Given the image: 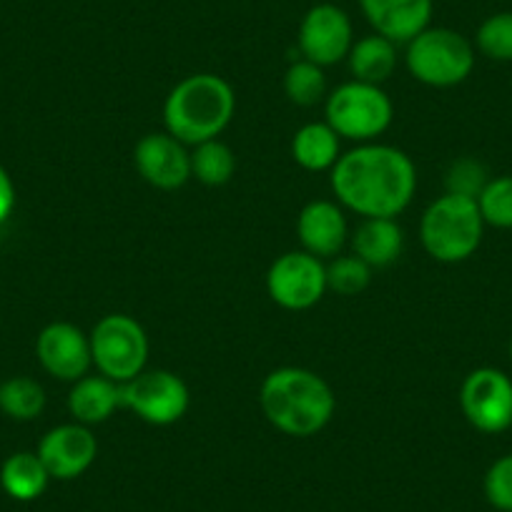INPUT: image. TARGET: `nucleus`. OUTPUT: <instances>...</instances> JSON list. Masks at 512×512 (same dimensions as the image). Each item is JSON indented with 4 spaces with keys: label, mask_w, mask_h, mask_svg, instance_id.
I'll return each mask as SVG.
<instances>
[{
    "label": "nucleus",
    "mask_w": 512,
    "mask_h": 512,
    "mask_svg": "<svg viewBox=\"0 0 512 512\" xmlns=\"http://www.w3.org/2000/svg\"><path fill=\"white\" fill-rule=\"evenodd\" d=\"M337 204L362 219H395L417 191L415 161L390 144H357L329 171Z\"/></svg>",
    "instance_id": "nucleus-1"
},
{
    "label": "nucleus",
    "mask_w": 512,
    "mask_h": 512,
    "mask_svg": "<svg viewBox=\"0 0 512 512\" xmlns=\"http://www.w3.org/2000/svg\"><path fill=\"white\" fill-rule=\"evenodd\" d=\"M259 405L272 427L289 437H312L332 422L337 397L324 377L304 367L269 372L259 390Z\"/></svg>",
    "instance_id": "nucleus-2"
},
{
    "label": "nucleus",
    "mask_w": 512,
    "mask_h": 512,
    "mask_svg": "<svg viewBox=\"0 0 512 512\" xmlns=\"http://www.w3.org/2000/svg\"><path fill=\"white\" fill-rule=\"evenodd\" d=\"M236 111L229 81L216 73H191L181 78L164 101V126L181 144L196 146L219 139Z\"/></svg>",
    "instance_id": "nucleus-3"
},
{
    "label": "nucleus",
    "mask_w": 512,
    "mask_h": 512,
    "mask_svg": "<svg viewBox=\"0 0 512 512\" xmlns=\"http://www.w3.org/2000/svg\"><path fill=\"white\" fill-rule=\"evenodd\" d=\"M482 234L485 221L475 199L442 194L422 211L420 241L435 262H465L480 249Z\"/></svg>",
    "instance_id": "nucleus-4"
},
{
    "label": "nucleus",
    "mask_w": 512,
    "mask_h": 512,
    "mask_svg": "<svg viewBox=\"0 0 512 512\" xmlns=\"http://www.w3.org/2000/svg\"><path fill=\"white\" fill-rule=\"evenodd\" d=\"M405 66L410 76L425 86H460L475 68V43L452 28L430 26L407 43Z\"/></svg>",
    "instance_id": "nucleus-5"
},
{
    "label": "nucleus",
    "mask_w": 512,
    "mask_h": 512,
    "mask_svg": "<svg viewBox=\"0 0 512 512\" xmlns=\"http://www.w3.org/2000/svg\"><path fill=\"white\" fill-rule=\"evenodd\" d=\"M395 106L382 86L347 81L324 98V121L337 131L339 139L369 144L392 126Z\"/></svg>",
    "instance_id": "nucleus-6"
},
{
    "label": "nucleus",
    "mask_w": 512,
    "mask_h": 512,
    "mask_svg": "<svg viewBox=\"0 0 512 512\" xmlns=\"http://www.w3.org/2000/svg\"><path fill=\"white\" fill-rule=\"evenodd\" d=\"M91 357L98 374L126 384L141 374L149 362L146 329L128 314H106L91 329Z\"/></svg>",
    "instance_id": "nucleus-7"
},
{
    "label": "nucleus",
    "mask_w": 512,
    "mask_h": 512,
    "mask_svg": "<svg viewBox=\"0 0 512 512\" xmlns=\"http://www.w3.org/2000/svg\"><path fill=\"white\" fill-rule=\"evenodd\" d=\"M121 405L146 425L169 427L189 412L191 395L179 374L169 369H144L121 384Z\"/></svg>",
    "instance_id": "nucleus-8"
},
{
    "label": "nucleus",
    "mask_w": 512,
    "mask_h": 512,
    "mask_svg": "<svg viewBox=\"0 0 512 512\" xmlns=\"http://www.w3.org/2000/svg\"><path fill=\"white\" fill-rule=\"evenodd\" d=\"M267 292L287 312H307L327 292V264L304 249L277 256L267 272Z\"/></svg>",
    "instance_id": "nucleus-9"
},
{
    "label": "nucleus",
    "mask_w": 512,
    "mask_h": 512,
    "mask_svg": "<svg viewBox=\"0 0 512 512\" xmlns=\"http://www.w3.org/2000/svg\"><path fill=\"white\" fill-rule=\"evenodd\" d=\"M460 407L465 420L485 435L510 430L512 379L495 367L475 369L460 387Z\"/></svg>",
    "instance_id": "nucleus-10"
},
{
    "label": "nucleus",
    "mask_w": 512,
    "mask_h": 512,
    "mask_svg": "<svg viewBox=\"0 0 512 512\" xmlns=\"http://www.w3.org/2000/svg\"><path fill=\"white\" fill-rule=\"evenodd\" d=\"M297 46L302 58L322 68L347 61L354 46V28L347 11L334 3H319L309 8L299 23Z\"/></svg>",
    "instance_id": "nucleus-11"
},
{
    "label": "nucleus",
    "mask_w": 512,
    "mask_h": 512,
    "mask_svg": "<svg viewBox=\"0 0 512 512\" xmlns=\"http://www.w3.org/2000/svg\"><path fill=\"white\" fill-rule=\"evenodd\" d=\"M38 364L58 382H78L93 367L91 337L71 322H51L36 339Z\"/></svg>",
    "instance_id": "nucleus-12"
},
{
    "label": "nucleus",
    "mask_w": 512,
    "mask_h": 512,
    "mask_svg": "<svg viewBox=\"0 0 512 512\" xmlns=\"http://www.w3.org/2000/svg\"><path fill=\"white\" fill-rule=\"evenodd\" d=\"M36 452L46 465L51 480L68 482L91 470L98 457V440L91 427L66 422V425L48 430L38 442Z\"/></svg>",
    "instance_id": "nucleus-13"
},
{
    "label": "nucleus",
    "mask_w": 512,
    "mask_h": 512,
    "mask_svg": "<svg viewBox=\"0 0 512 512\" xmlns=\"http://www.w3.org/2000/svg\"><path fill=\"white\" fill-rule=\"evenodd\" d=\"M134 166L146 184L174 191L191 179V151L169 131L146 134L134 149Z\"/></svg>",
    "instance_id": "nucleus-14"
},
{
    "label": "nucleus",
    "mask_w": 512,
    "mask_h": 512,
    "mask_svg": "<svg viewBox=\"0 0 512 512\" xmlns=\"http://www.w3.org/2000/svg\"><path fill=\"white\" fill-rule=\"evenodd\" d=\"M299 244L307 254L317 259H334L344 249L349 236L347 216L337 201L317 199L309 201L297 216Z\"/></svg>",
    "instance_id": "nucleus-15"
},
{
    "label": "nucleus",
    "mask_w": 512,
    "mask_h": 512,
    "mask_svg": "<svg viewBox=\"0 0 512 512\" xmlns=\"http://www.w3.org/2000/svg\"><path fill=\"white\" fill-rule=\"evenodd\" d=\"M362 16L377 36L392 43H410L432 23V0H359Z\"/></svg>",
    "instance_id": "nucleus-16"
},
{
    "label": "nucleus",
    "mask_w": 512,
    "mask_h": 512,
    "mask_svg": "<svg viewBox=\"0 0 512 512\" xmlns=\"http://www.w3.org/2000/svg\"><path fill=\"white\" fill-rule=\"evenodd\" d=\"M121 405V384L103 374H86L68 392V412L78 425H103Z\"/></svg>",
    "instance_id": "nucleus-17"
},
{
    "label": "nucleus",
    "mask_w": 512,
    "mask_h": 512,
    "mask_svg": "<svg viewBox=\"0 0 512 512\" xmlns=\"http://www.w3.org/2000/svg\"><path fill=\"white\" fill-rule=\"evenodd\" d=\"M354 254L372 269L395 264L405 249V234L395 219H362L352 234Z\"/></svg>",
    "instance_id": "nucleus-18"
},
{
    "label": "nucleus",
    "mask_w": 512,
    "mask_h": 512,
    "mask_svg": "<svg viewBox=\"0 0 512 512\" xmlns=\"http://www.w3.org/2000/svg\"><path fill=\"white\" fill-rule=\"evenodd\" d=\"M342 156V139L327 121L304 123L292 139V159L304 171H332Z\"/></svg>",
    "instance_id": "nucleus-19"
},
{
    "label": "nucleus",
    "mask_w": 512,
    "mask_h": 512,
    "mask_svg": "<svg viewBox=\"0 0 512 512\" xmlns=\"http://www.w3.org/2000/svg\"><path fill=\"white\" fill-rule=\"evenodd\" d=\"M347 63L349 73H352V81L382 86L384 81H390L392 73L397 71V63H400L397 43H392L390 38L377 36V33L364 36L359 41H354Z\"/></svg>",
    "instance_id": "nucleus-20"
},
{
    "label": "nucleus",
    "mask_w": 512,
    "mask_h": 512,
    "mask_svg": "<svg viewBox=\"0 0 512 512\" xmlns=\"http://www.w3.org/2000/svg\"><path fill=\"white\" fill-rule=\"evenodd\" d=\"M51 485L46 465L41 462L38 452H13L0 465V487L11 500L33 502L43 495Z\"/></svg>",
    "instance_id": "nucleus-21"
},
{
    "label": "nucleus",
    "mask_w": 512,
    "mask_h": 512,
    "mask_svg": "<svg viewBox=\"0 0 512 512\" xmlns=\"http://www.w3.org/2000/svg\"><path fill=\"white\" fill-rule=\"evenodd\" d=\"M236 174V154L219 139L196 144L191 151V176L204 186H224Z\"/></svg>",
    "instance_id": "nucleus-22"
},
{
    "label": "nucleus",
    "mask_w": 512,
    "mask_h": 512,
    "mask_svg": "<svg viewBox=\"0 0 512 512\" xmlns=\"http://www.w3.org/2000/svg\"><path fill=\"white\" fill-rule=\"evenodd\" d=\"M46 410V390L31 377H11L0 384V412L16 422H31Z\"/></svg>",
    "instance_id": "nucleus-23"
},
{
    "label": "nucleus",
    "mask_w": 512,
    "mask_h": 512,
    "mask_svg": "<svg viewBox=\"0 0 512 512\" xmlns=\"http://www.w3.org/2000/svg\"><path fill=\"white\" fill-rule=\"evenodd\" d=\"M284 93L299 108H312L327 98V76L324 68L307 58H297L284 73Z\"/></svg>",
    "instance_id": "nucleus-24"
},
{
    "label": "nucleus",
    "mask_w": 512,
    "mask_h": 512,
    "mask_svg": "<svg viewBox=\"0 0 512 512\" xmlns=\"http://www.w3.org/2000/svg\"><path fill=\"white\" fill-rule=\"evenodd\" d=\"M372 282V267L357 254H339L327 264V289L339 297H357Z\"/></svg>",
    "instance_id": "nucleus-25"
},
{
    "label": "nucleus",
    "mask_w": 512,
    "mask_h": 512,
    "mask_svg": "<svg viewBox=\"0 0 512 512\" xmlns=\"http://www.w3.org/2000/svg\"><path fill=\"white\" fill-rule=\"evenodd\" d=\"M475 51L497 63H512V11L485 18L475 33Z\"/></svg>",
    "instance_id": "nucleus-26"
},
{
    "label": "nucleus",
    "mask_w": 512,
    "mask_h": 512,
    "mask_svg": "<svg viewBox=\"0 0 512 512\" xmlns=\"http://www.w3.org/2000/svg\"><path fill=\"white\" fill-rule=\"evenodd\" d=\"M477 209L485 226L512 229V176H495L487 181L482 194L477 196Z\"/></svg>",
    "instance_id": "nucleus-27"
},
{
    "label": "nucleus",
    "mask_w": 512,
    "mask_h": 512,
    "mask_svg": "<svg viewBox=\"0 0 512 512\" xmlns=\"http://www.w3.org/2000/svg\"><path fill=\"white\" fill-rule=\"evenodd\" d=\"M490 181V174H487L485 164L477 159H457L452 161L450 169L445 174V194H457L465 196V199H475L482 194V189Z\"/></svg>",
    "instance_id": "nucleus-28"
},
{
    "label": "nucleus",
    "mask_w": 512,
    "mask_h": 512,
    "mask_svg": "<svg viewBox=\"0 0 512 512\" xmlns=\"http://www.w3.org/2000/svg\"><path fill=\"white\" fill-rule=\"evenodd\" d=\"M487 502L500 512H512V452L490 465L482 482Z\"/></svg>",
    "instance_id": "nucleus-29"
},
{
    "label": "nucleus",
    "mask_w": 512,
    "mask_h": 512,
    "mask_svg": "<svg viewBox=\"0 0 512 512\" xmlns=\"http://www.w3.org/2000/svg\"><path fill=\"white\" fill-rule=\"evenodd\" d=\"M13 209H16V186H13L11 174L0 164V224H6Z\"/></svg>",
    "instance_id": "nucleus-30"
},
{
    "label": "nucleus",
    "mask_w": 512,
    "mask_h": 512,
    "mask_svg": "<svg viewBox=\"0 0 512 512\" xmlns=\"http://www.w3.org/2000/svg\"><path fill=\"white\" fill-rule=\"evenodd\" d=\"M507 352H510V359H512V339H510V344H507Z\"/></svg>",
    "instance_id": "nucleus-31"
}]
</instances>
